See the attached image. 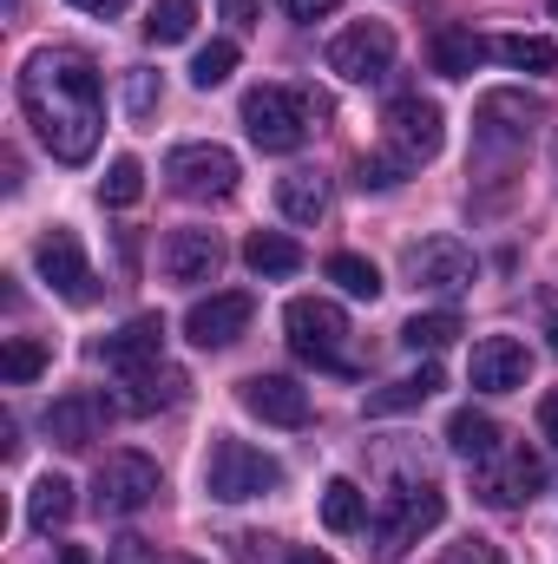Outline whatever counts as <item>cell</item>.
Instances as JSON below:
<instances>
[{"label":"cell","instance_id":"24","mask_svg":"<svg viewBox=\"0 0 558 564\" xmlns=\"http://www.w3.org/2000/svg\"><path fill=\"white\" fill-rule=\"evenodd\" d=\"M66 519H73V479H60V473L33 479V492H26V525H33V532H53V525H66Z\"/></svg>","mask_w":558,"mask_h":564},{"label":"cell","instance_id":"11","mask_svg":"<svg viewBox=\"0 0 558 564\" xmlns=\"http://www.w3.org/2000/svg\"><path fill=\"white\" fill-rule=\"evenodd\" d=\"M33 263H40V276L53 282V295H66L73 308H86V302L99 295L93 263H86V243H79V230H66V224H53V230L33 243Z\"/></svg>","mask_w":558,"mask_h":564},{"label":"cell","instance_id":"41","mask_svg":"<svg viewBox=\"0 0 558 564\" xmlns=\"http://www.w3.org/2000/svg\"><path fill=\"white\" fill-rule=\"evenodd\" d=\"M73 7H79V13H93V20H119L132 0H73Z\"/></svg>","mask_w":558,"mask_h":564},{"label":"cell","instance_id":"15","mask_svg":"<svg viewBox=\"0 0 558 564\" xmlns=\"http://www.w3.org/2000/svg\"><path fill=\"white\" fill-rule=\"evenodd\" d=\"M99 361L112 368V375H144V368H158L164 361V315H132L119 335H106V348H99Z\"/></svg>","mask_w":558,"mask_h":564},{"label":"cell","instance_id":"7","mask_svg":"<svg viewBox=\"0 0 558 564\" xmlns=\"http://www.w3.org/2000/svg\"><path fill=\"white\" fill-rule=\"evenodd\" d=\"M164 177H171V191L178 197H191V204H224V197H237V158L224 151V144H178L171 158H164Z\"/></svg>","mask_w":558,"mask_h":564},{"label":"cell","instance_id":"29","mask_svg":"<svg viewBox=\"0 0 558 564\" xmlns=\"http://www.w3.org/2000/svg\"><path fill=\"white\" fill-rule=\"evenodd\" d=\"M191 26H197V7L191 0H158L144 13V40L151 46H178V40H191Z\"/></svg>","mask_w":558,"mask_h":564},{"label":"cell","instance_id":"4","mask_svg":"<svg viewBox=\"0 0 558 564\" xmlns=\"http://www.w3.org/2000/svg\"><path fill=\"white\" fill-rule=\"evenodd\" d=\"M447 519V492L440 486H395L388 499H382V512H375V545H382V558H401L408 545H420L433 525Z\"/></svg>","mask_w":558,"mask_h":564},{"label":"cell","instance_id":"10","mask_svg":"<svg viewBox=\"0 0 558 564\" xmlns=\"http://www.w3.org/2000/svg\"><path fill=\"white\" fill-rule=\"evenodd\" d=\"M388 66H395V26L388 20H355V26H342L329 40V73H342L355 86L382 79Z\"/></svg>","mask_w":558,"mask_h":564},{"label":"cell","instance_id":"43","mask_svg":"<svg viewBox=\"0 0 558 564\" xmlns=\"http://www.w3.org/2000/svg\"><path fill=\"white\" fill-rule=\"evenodd\" d=\"M289 564H335V558H329V552H309V545H302V552H289Z\"/></svg>","mask_w":558,"mask_h":564},{"label":"cell","instance_id":"26","mask_svg":"<svg viewBox=\"0 0 558 564\" xmlns=\"http://www.w3.org/2000/svg\"><path fill=\"white\" fill-rule=\"evenodd\" d=\"M539 479H546V466H539L533 453H513L500 473H486V499H493V506H519V499H533Z\"/></svg>","mask_w":558,"mask_h":564},{"label":"cell","instance_id":"8","mask_svg":"<svg viewBox=\"0 0 558 564\" xmlns=\"http://www.w3.org/2000/svg\"><path fill=\"white\" fill-rule=\"evenodd\" d=\"M158 466L144 459V453H112L99 473H93V512L99 519H132V512H144L151 499H158Z\"/></svg>","mask_w":558,"mask_h":564},{"label":"cell","instance_id":"36","mask_svg":"<svg viewBox=\"0 0 558 564\" xmlns=\"http://www.w3.org/2000/svg\"><path fill=\"white\" fill-rule=\"evenodd\" d=\"M158 99H164V86H158V73H126V112H132V119H151V112H158Z\"/></svg>","mask_w":558,"mask_h":564},{"label":"cell","instance_id":"37","mask_svg":"<svg viewBox=\"0 0 558 564\" xmlns=\"http://www.w3.org/2000/svg\"><path fill=\"white\" fill-rule=\"evenodd\" d=\"M440 564H506L500 558V545H486V539H460V545H447Z\"/></svg>","mask_w":558,"mask_h":564},{"label":"cell","instance_id":"16","mask_svg":"<svg viewBox=\"0 0 558 564\" xmlns=\"http://www.w3.org/2000/svg\"><path fill=\"white\" fill-rule=\"evenodd\" d=\"M217 263H224L217 230H171V237H164V250H158L164 282H211V276H217Z\"/></svg>","mask_w":558,"mask_h":564},{"label":"cell","instance_id":"31","mask_svg":"<svg viewBox=\"0 0 558 564\" xmlns=\"http://www.w3.org/2000/svg\"><path fill=\"white\" fill-rule=\"evenodd\" d=\"M230 73H237V40H211V46H197V59H191V86H197V93H217Z\"/></svg>","mask_w":558,"mask_h":564},{"label":"cell","instance_id":"38","mask_svg":"<svg viewBox=\"0 0 558 564\" xmlns=\"http://www.w3.org/2000/svg\"><path fill=\"white\" fill-rule=\"evenodd\" d=\"M112 564H158V552H151L144 539H119V545H112Z\"/></svg>","mask_w":558,"mask_h":564},{"label":"cell","instance_id":"30","mask_svg":"<svg viewBox=\"0 0 558 564\" xmlns=\"http://www.w3.org/2000/svg\"><path fill=\"white\" fill-rule=\"evenodd\" d=\"M329 282H335L342 295H355V302H375V295H382V270H375L368 257H348V250L329 257Z\"/></svg>","mask_w":558,"mask_h":564},{"label":"cell","instance_id":"45","mask_svg":"<svg viewBox=\"0 0 558 564\" xmlns=\"http://www.w3.org/2000/svg\"><path fill=\"white\" fill-rule=\"evenodd\" d=\"M171 564H197V558H171Z\"/></svg>","mask_w":558,"mask_h":564},{"label":"cell","instance_id":"18","mask_svg":"<svg viewBox=\"0 0 558 564\" xmlns=\"http://www.w3.org/2000/svg\"><path fill=\"white\" fill-rule=\"evenodd\" d=\"M112 421V401L106 394H60L53 408H46V433L60 440V446H93L99 433Z\"/></svg>","mask_w":558,"mask_h":564},{"label":"cell","instance_id":"22","mask_svg":"<svg viewBox=\"0 0 558 564\" xmlns=\"http://www.w3.org/2000/svg\"><path fill=\"white\" fill-rule=\"evenodd\" d=\"M126 388H132V394H126V408H132V414H158V408H178L191 381H184V368H164V361H158V368L132 375Z\"/></svg>","mask_w":558,"mask_h":564},{"label":"cell","instance_id":"12","mask_svg":"<svg viewBox=\"0 0 558 564\" xmlns=\"http://www.w3.org/2000/svg\"><path fill=\"white\" fill-rule=\"evenodd\" d=\"M408 276L420 289H433V295H466L473 282H480V257L460 243V237H427L408 250Z\"/></svg>","mask_w":558,"mask_h":564},{"label":"cell","instance_id":"33","mask_svg":"<svg viewBox=\"0 0 558 564\" xmlns=\"http://www.w3.org/2000/svg\"><path fill=\"white\" fill-rule=\"evenodd\" d=\"M99 197H106L112 210H132V204L144 197V164H139V158H112V171H106Z\"/></svg>","mask_w":558,"mask_h":564},{"label":"cell","instance_id":"20","mask_svg":"<svg viewBox=\"0 0 558 564\" xmlns=\"http://www.w3.org/2000/svg\"><path fill=\"white\" fill-rule=\"evenodd\" d=\"M427 53H433V73H447V79H466V73H480V59L493 53L473 26H440L433 40H427Z\"/></svg>","mask_w":558,"mask_h":564},{"label":"cell","instance_id":"1","mask_svg":"<svg viewBox=\"0 0 558 564\" xmlns=\"http://www.w3.org/2000/svg\"><path fill=\"white\" fill-rule=\"evenodd\" d=\"M20 112L60 164H86L99 151V132H106V93H99L93 59L53 53V46L33 53L20 66Z\"/></svg>","mask_w":558,"mask_h":564},{"label":"cell","instance_id":"9","mask_svg":"<svg viewBox=\"0 0 558 564\" xmlns=\"http://www.w3.org/2000/svg\"><path fill=\"white\" fill-rule=\"evenodd\" d=\"M382 139H388L395 158L427 164V158H440V144H447V119H440V106H433V99L401 93V99H388V112H382Z\"/></svg>","mask_w":558,"mask_h":564},{"label":"cell","instance_id":"39","mask_svg":"<svg viewBox=\"0 0 558 564\" xmlns=\"http://www.w3.org/2000/svg\"><path fill=\"white\" fill-rule=\"evenodd\" d=\"M342 0H282V13L289 20H322V13H335Z\"/></svg>","mask_w":558,"mask_h":564},{"label":"cell","instance_id":"21","mask_svg":"<svg viewBox=\"0 0 558 564\" xmlns=\"http://www.w3.org/2000/svg\"><path fill=\"white\" fill-rule=\"evenodd\" d=\"M244 263L257 270V276H296L302 270V243L296 237H282V230H250L244 237Z\"/></svg>","mask_w":558,"mask_h":564},{"label":"cell","instance_id":"2","mask_svg":"<svg viewBox=\"0 0 558 564\" xmlns=\"http://www.w3.org/2000/svg\"><path fill=\"white\" fill-rule=\"evenodd\" d=\"M329 112V99H309V93H296V86H257V93H244V132L257 139V151H302L309 139V126Z\"/></svg>","mask_w":558,"mask_h":564},{"label":"cell","instance_id":"23","mask_svg":"<svg viewBox=\"0 0 558 564\" xmlns=\"http://www.w3.org/2000/svg\"><path fill=\"white\" fill-rule=\"evenodd\" d=\"M277 210L289 224H322V210H329V184L315 177V171H289L277 184Z\"/></svg>","mask_w":558,"mask_h":564},{"label":"cell","instance_id":"48","mask_svg":"<svg viewBox=\"0 0 558 564\" xmlns=\"http://www.w3.org/2000/svg\"><path fill=\"white\" fill-rule=\"evenodd\" d=\"M552 13H558V0H552Z\"/></svg>","mask_w":558,"mask_h":564},{"label":"cell","instance_id":"6","mask_svg":"<svg viewBox=\"0 0 558 564\" xmlns=\"http://www.w3.org/2000/svg\"><path fill=\"white\" fill-rule=\"evenodd\" d=\"M539 119H546V106L533 93H486L480 112H473V151L480 158H513V151H526Z\"/></svg>","mask_w":558,"mask_h":564},{"label":"cell","instance_id":"40","mask_svg":"<svg viewBox=\"0 0 558 564\" xmlns=\"http://www.w3.org/2000/svg\"><path fill=\"white\" fill-rule=\"evenodd\" d=\"M224 20L244 33V26H257V0H224Z\"/></svg>","mask_w":558,"mask_h":564},{"label":"cell","instance_id":"28","mask_svg":"<svg viewBox=\"0 0 558 564\" xmlns=\"http://www.w3.org/2000/svg\"><path fill=\"white\" fill-rule=\"evenodd\" d=\"M493 53L506 66H519V73H552L558 66V46L546 33H506V40H493Z\"/></svg>","mask_w":558,"mask_h":564},{"label":"cell","instance_id":"14","mask_svg":"<svg viewBox=\"0 0 558 564\" xmlns=\"http://www.w3.org/2000/svg\"><path fill=\"white\" fill-rule=\"evenodd\" d=\"M526 375H533L526 341H513V335H486V341H473L466 381H473L480 394H513V388H526Z\"/></svg>","mask_w":558,"mask_h":564},{"label":"cell","instance_id":"44","mask_svg":"<svg viewBox=\"0 0 558 564\" xmlns=\"http://www.w3.org/2000/svg\"><path fill=\"white\" fill-rule=\"evenodd\" d=\"M60 564H93V558H86L79 545H66V552H60Z\"/></svg>","mask_w":558,"mask_h":564},{"label":"cell","instance_id":"5","mask_svg":"<svg viewBox=\"0 0 558 564\" xmlns=\"http://www.w3.org/2000/svg\"><path fill=\"white\" fill-rule=\"evenodd\" d=\"M282 328H289V348H296L302 361H315V368H329V375H348V361H342L348 315H342L335 302H322V295H296V302L282 308Z\"/></svg>","mask_w":558,"mask_h":564},{"label":"cell","instance_id":"42","mask_svg":"<svg viewBox=\"0 0 558 564\" xmlns=\"http://www.w3.org/2000/svg\"><path fill=\"white\" fill-rule=\"evenodd\" d=\"M539 433H546V440L558 446V388L546 394V401H539Z\"/></svg>","mask_w":558,"mask_h":564},{"label":"cell","instance_id":"32","mask_svg":"<svg viewBox=\"0 0 558 564\" xmlns=\"http://www.w3.org/2000/svg\"><path fill=\"white\" fill-rule=\"evenodd\" d=\"M453 335H460V315H453V308H433V315H415V322L401 328V341H408L415 355H420V348H427V355H440V348H447Z\"/></svg>","mask_w":558,"mask_h":564},{"label":"cell","instance_id":"34","mask_svg":"<svg viewBox=\"0 0 558 564\" xmlns=\"http://www.w3.org/2000/svg\"><path fill=\"white\" fill-rule=\"evenodd\" d=\"M46 368V348L33 341V335H13L7 348H0V381H13V388H26L33 375Z\"/></svg>","mask_w":558,"mask_h":564},{"label":"cell","instance_id":"19","mask_svg":"<svg viewBox=\"0 0 558 564\" xmlns=\"http://www.w3.org/2000/svg\"><path fill=\"white\" fill-rule=\"evenodd\" d=\"M447 446H453L466 466H493V459H500V421L480 414V408H460V414L447 421Z\"/></svg>","mask_w":558,"mask_h":564},{"label":"cell","instance_id":"17","mask_svg":"<svg viewBox=\"0 0 558 564\" xmlns=\"http://www.w3.org/2000/svg\"><path fill=\"white\" fill-rule=\"evenodd\" d=\"M244 408L270 426H309V388H296L289 375H250L244 381Z\"/></svg>","mask_w":558,"mask_h":564},{"label":"cell","instance_id":"35","mask_svg":"<svg viewBox=\"0 0 558 564\" xmlns=\"http://www.w3.org/2000/svg\"><path fill=\"white\" fill-rule=\"evenodd\" d=\"M408 171H415V164L388 151V158H362V164H355V184H362V191H395V184H408Z\"/></svg>","mask_w":558,"mask_h":564},{"label":"cell","instance_id":"46","mask_svg":"<svg viewBox=\"0 0 558 564\" xmlns=\"http://www.w3.org/2000/svg\"><path fill=\"white\" fill-rule=\"evenodd\" d=\"M552 348H558V328H552Z\"/></svg>","mask_w":558,"mask_h":564},{"label":"cell","instance_id":"3","mask_svg":"<svg viewBox=\"0 0 558 564\" xmlns=\"http://www.w3.org/2000/svg\"><path fill=\"white\" fill-rule=\"evenodd\" d=\"M282 486V466L270 453H257L250 440H217L211 446V459H204V492L211 499H224V506H244V499H264V492H277Z\"/></svg>","mask_w":558,"mask_h":564},{"label":"cell","instance_id":"47","mask_svg":"<svg viewBox=\"0 0 558 564\" xmlns=\"http://www.w3.org/2000/svg\"><path fill=\"white\" fill-rule=\"evenodd\" d=\"M552 158H558V139H552Z\"/></svg>","mask_w":558,"mask_h":564},{"label":"cell","instance_id":"25","mask_svg":"<svg viewBox=\"0 0 558 564\" xmlns=\"http://www.w3.org/2000/svg\"><path fill=\"white\" fill-rule=\"evenodd\" d=\"M322 525H329L335 539H348V532L368 525V499H362L355 479H329V486H322Z\"/></svg>","mask_w":558,"mask_h":564},{"label":"cell","instance_id":"27","mask_svg":"<svg viewBox=\"0 0 558 564\" xmlns=\"http://www.w3.org/2000/svg\"><path fill=\"white\" fill-rule=\"evenodd\" d=\"M447 381H440V368L433 361H420L408 381H395V388H382V394H368V414H401V408H420L427 394H440Z\"/></svg>","mask_w":558,"mask_h":564},{"label":"cell","instance_id":"13","mask_svg":"<svg viewBox=\"0 0 558 564\" xmlns=\"http://www.w3.org/2000/svg\"><path fill=\"white\" fill-rule=\"evenodd\" d=\"M250 315H257V302H250L244 289H224V295H204V302H191V315H184V335H191L197 348H230V341L250 328Z\"/></svg>","mask_w":558,"mask_h":564}]
</instances>
